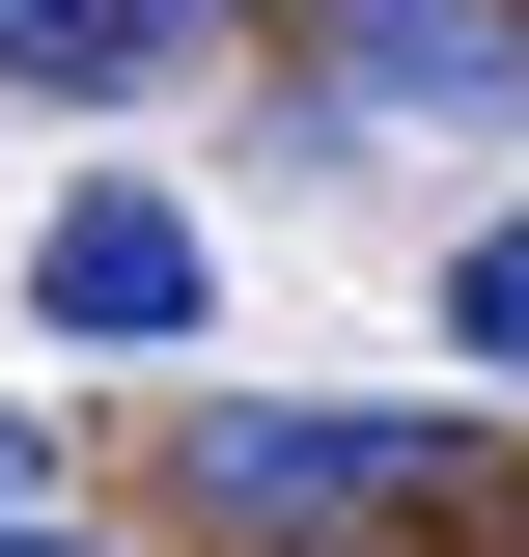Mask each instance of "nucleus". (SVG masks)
<instances>
[{
  "mask_svg": "<svg viewBox=\"0 0 529 557\" xmlns=\"http://www.w3.org/2000/svg\"><path fill=\"white\" fill-rule=\"evenodd\" d=\"M446 335H473V362H529V223H473V251H446Z\"/></svg>",
  "mask_w": 529,
  "mask_h": 557,
  "instance_id": "39448f33",
  "label": "nucleus"
},
{
  "mask_svg": "<svg viewBox=\"0 0 529 557\" xmlns=\"http://www.w3.org/2000/svg\"><path fill=\"white\" fill-rule=\"evenodd\" d=\"M0 557H84V530H57V502H0Z\"/></svg>",
  "mask_w": 529,
  "mask_h": 557,
  "instance_id": "423d86ee",
  "label": "nucleus"
},
{
  "mask_svg": "<svg viewBox=\"0 0 529 557\" xmlns=\"http://www.w3.org/2000/svg\"><path fill=\"white\" fill-rule=\"evenodd\" d=\"M307 84L391 139H529V0H307Z\"/></svg>",
  "mask_w": 529,
  "mask_h": 557,
  "instance_id": "f03ea898",
  "label": "nucleus"
},
{
  "mask_svg": "<svg viewBox=\"0 0 529 557\" xmlns=\"http://www.w3.org/2000/svg\"><path fill=\"white\" fill-rule=\"evenodd\" d=\"M28 307H57V335H196L223 251H196V196H57L28 223Z\"/></svg>",
  "mask_w": 529,
  "mask_h": 557,
  "instance_id": "7ed1b4c3",
  "label": "nucleus"
},
{
  "mask_svg": "<svg viewBox=\"0 0 529 557\" xmlns=\"http://www.w3.org/2000/svg\"><path fill=\"white\" fill-rule=\"evenodd\" d=\"M0 502H28V418H0Z\"/></svg>",
  "mask_w": 529,
  "mask_h": 557,
  "instance_id": "0eeeda50",
  "label": "nucleus"
},
{
  "mask_svg": "<svg viewBox=\"0 0 529 557\" xmlns=\"http://www.w3.org/2000/svg\"><path fill=\"white\" fill-rule=\"evenodd\" d=\"M223 0H0V84L28 112H139V84H196Z\"/></svg>",
  "mask_w": 529,
  "mask_h": 557,
  "instance_id": "20e7f679",
  "label": "nucleus"
},
{
  "mask_svg": "<svg viewBox=\"0 0 529 557\" xmlns=\"http://www.w3.org/2000/svg\"><path fill=\"white\" fill-rule=\"evenodd\" d=\"M446 474V418H196V530H418Z\"/></svg>",
  "mask_w": 529,
  "mask_h": 557,
  "instance_id": "f257e3e1",
  "label": "nucleus"
}]
</instances>
